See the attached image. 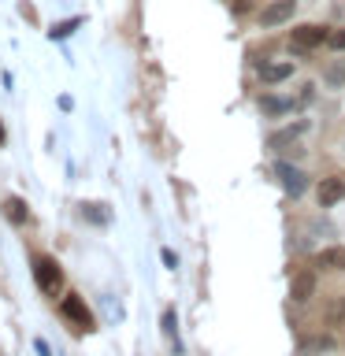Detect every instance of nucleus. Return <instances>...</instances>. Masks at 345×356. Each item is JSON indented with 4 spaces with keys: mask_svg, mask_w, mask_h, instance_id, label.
I'll return each mask as SVG.
<instances>
[{
    "mask_svg": "<svg viewBox=\"0 0 345 356\" xmlns=\"http://www.w3.org/2000/svg\"><path fill=\"white\" fill-rule=\"evenodd\" d=\"M294 15H297V0H271V4L260 11V26L271 30V26H278V22H286Z\"/></svg>",
    "mask_w": 345,
    "mask_h": 356,
    "instance_id": "39448f33",
    "label": "nucleus"
},
{
    "mask_svg": "<svg viewBox=\"0 0 345 356\" xmlns=\"http://www.w3.org/2000/svg\"><path fill=\"white\" fill-rule=\"evenodd\" d=\"M300 356H316V353H300Z\"/></svg>",
    "mask_w": 345,
    "mask_h": 356,
    "instance_id": "5701e85b",
    "label": "nucleus"
},
{
    "mask_svg": "<svg viewBox=\"0 0 345 356\" xmlns=\"http://www.w3.org/2000/svg\"><path fill=\"white\" fill-rule=\"evenodd\" d=\"M330 38V30L327 26H316V22H305V26H297L294 30V38H289V52L294 56H305L312 49H319L323 41Z\"/></svg>",
    "mask_w": 345,
    "mask_h": 356,
    "instance_id": "7ed1b4c3",
    "label": "nucleus"
},
{
    "mask_svg": "<svg viewBox=\"0 0 345 356\" xmlns=\"http://www.w3.org/2000/svg\"><path fill=\"white\" fill-rule=\"evenodd\" d=\"M308 127H312L308 119H294V122H286V127H282V130H278L275 138H271V149H289L294 141H300V138H305V134H308Z\"/></svg>",
    "mask_w": 345,
    "mask_h": 356,
    "instance_id": "0eeeda50",
    "label": "nucleus"
},
{
    "mask_svg": "<svg viewBox=\"0 0 345 356\" xmlns=\"http://www.w3.org/2000/svg\"><path fill=\"white\" fill-rule=\"evenodd\" d=\"M316 267H323V271H345V245H330V249L316 252Z\"/></svg>",
    "mask_w": 345,
    "mask_h": 356,
    "instance_id": "9b49d317",
    "label": "nucleus"
},
{
    "mask_svg": "<svg viewBox=\"0 0 345 356\" xmlns=\"http://www.w3.org/2000/svg\"><path fill=\"white\" fill-rule=\"evenodd\" d=\"M275 178H278V186L286 189V197H305L308 193V175L300 171V167H294V163H286V160H278L275 163Z\"/></svg>",
    "mask_w": 345,
    "mask_h": 356,
    "instance_id": "20e7f679",
    "label": "nucleus"
},
{
    "mask_svg": "<svg viewBox=\"0 0 345 356\" xmlns=\"http://www.w3.org/2000/svg\"><path fill=\"white\" fill-rule=\"evenodd\" d=\"M33 349H38V356H52V345L45 338H33Z\"/></svg>",
    "mask_w": 345,
    "mask_h": 356,
    "instance_id": "aec40b11",
    "label": "nucleus"
},
{
    "mask_svg": "<svg viewBox=\"0 0 345 356\" xmlns=\"http://www.w3.org/2000/svg\"><path fill=\"white\" fill-rule=\"evenodd\" d=\"M345 197V178H323V182L316 186V200H319V208H334L338 200Z\"/></svg>",
    "mask_w": 345,
    "mask_h": 356,
    "instance_id": "423d86ee",
    "label": "nucleus"
},
{
    "mask_svg": "<svg viewBox=\"0 0 345 356\" xmlns=\"http://www.w3.org/2000/svg\"><path fill=\"white\" fill-rule=\"evenodd\" d=\"M338 323H345V297L327 305V327H338Z\"/></svg>",
    "mask_w": 345,
    "mask_h": 356,
    "instance_id": "f3484780",
    "label": "nucleus"
},
{
    "mask_svg": "<svg viewBox=\"0 0 345 356\" xmlns=\"http://www.w3.org/2000/svg\"><path fill=\"white\" fill-rule=\"evenodd\" d=\"M256 74H260L264 86H278V82H286V78L294 74V63H260Z\"/></svg>",
    "mask_w": 345,
    "mask_h": 356,
    "instance_id": "9d476101",
    "label": "nucleus"
},
{
    "mask_svg": "<svg viewBox=\"0 0 345 356\" xmlns=\"http://www.w3.org/2000/svg\"><path fill=\"white\" fill-rule=\"evenodd\" d=\"M82 219L93 222V227H108V222H111V208L97 204V200H86V204H82Z\"/></svg>",
    "mask_w": 345,
    "mask_h": 356,
    "instance_id": "f8f14e48",
    "label": "nucleus"
},
{
    "mask_svg": "<svg viewBox=\"0 0 345 356\" xmlns=\"http://www.w3.org/2000/svg\"><path fill=\"white\" fill-rule=\"evenodd\" d=\"M0 145H4V122H0Z\"/></svg>",
    "mask_w": 345,
    "mask_h": 356,
    "instance_id": "4be33fe9",
    "label": "nucleus"
},
{
    "mask_svg": "<svg viewBox=\"0 0 345 356\" xmlns=\"http://www.w3.org/2000/svg\"><path fill=\"white\" fill-rule=\"evenodd\" d=\"M60 312H63L67 323H74L78 334H93V330H97L93 312H89V305H86L78 293H63V297H60Z\"/></svg>",
    "mask_w": 345,
    "mask_h": 356,
    "instance_id": "f03ea898",
    "label": "nucleus"
},
{
    "mask_svg": "<svg viewBox=\"0 0 345 356\" xmlns=\"http://www.w3.org/2000/svg\"><path fill=\"white\" fill-rule=\"evenodd\" d=\"M312 293H316V275H312V271H297L294 282H289V297H294L297 305H305Z\"/></svg>",
    "mask_w": 345,
    "mask_h": 356,
    "instance_id": "1a4fd4ad",
    "label": "nucleus"
},
{
    "mask_svg": "<svg viewBox=\"0 0 345 356\" xmlns=\"http://www.w3.org/2000/svg\"><path fill=\"white\" fill-rule=\"evenodd\" d=\"M327 82H330V86H342V82H345V63H330V67H327Z\"/></svg>",
    "mask_w": 345,
    "mask_h": 356,
    "instance_id": "a211bd4d",
    "label": "nucleus"
},
{
    "mask_svg": "<svg viewBox=\"0 0 345 356\" xmlns=\"http://www.w3.org/2000/svg\"><path fill=\"white\" fill-rule=\"evenodd\" d=\"M297 108V100H289L282 93H264L260 97V111L267 119H278V115H286V111H294Z\"/></svg>",
    "mask_w": 345,
    "mask_h": 356,
    "instance_id": "6e6552de",
    "label": "nucleus"
},
{
    "mask_svg": "<svg viewBox=\"0 0 345 356\" xmlns=\"http://www.w3.org/2000/svg\"><path fill=\"white\" fill-rule=\"evenodd\" d=\"M33 282H38V289L45 297H63V267L56 256L41 252L33 256Z\"/></svg>",
    "mask_w": 345,
    "mask_h": 356,
    "instance_id": "f257e3e1",
    "label": "nucleus"
},
{
    "mask_svg": "<svg viewBox=\"0 0 345 356\" xmlns=\"http://www.w3.org/2000/svg\"><path fill=\"white\" fill-rule=\"evenodd\" d=\"M4 216L15 222V227H22V222H30V208L22 197H4Z\"/></svg>",
    "mask_w": 345,
    "mask_h": 356,
    "instance_id": "ddd939ff",
    "label": "nucleus"
},
{
    "mask_svg": "<svg viewBox=\"0 0 345 356\" xmlns=\"http://www.w3.org/2000/svg\"><path fill=\"white\" fill-rule=\"evenodd\" d=\"M163 334H167V341H171V349L182 356V341H178V312L175 308H163Z\"/></svg>",
    "mask_w": 345,
    "mask_h": 356,
    "instance_id": "4468645a",
    "label": "nucleus"
},
{
    "mask_svg": "<svg viewBox=\"0 0 345 356\" xmlns=\"http://www.w3.org/2000/svg\"><path fill=\"white\" fill-rule=\"evenodd\" d=\"M163 264H167V267H178V256H175L171 249H163Z\"/></svg>",
    "mask_w": 345,
    "mask_h": 356,
    "instance_id": "412c9836",
    "label": "nucleus"
},
{
    "mask_svg": "<svg viewBox=\"0 0 345 356\" xmlns=\"http://www.w3.org/2000/svg\"><path fill=\"white\" fill-rule=\"evenodd\" d=\"M78 26H82V19H63V22H56V26L49 30V38L52 41H63V38H71Z\"/></svg>",
    "mask_w": 345,
    "mask_h": 356,
    "instance_id": "dca6fc26",
    "label": "nucleus"
},
{
    "mask_svg": "<svg viewBox=\"0 0 345 356\" xmlns=\"http://www.w3.org/2000/svg\"><path fill=\"white\" fill-rule=\"evenodd\" d=\"M327 44L334 52H345V26L342 30H330V38H327Z\"/></svg>",
    "mask_w": 345,
    "mask_h": 356,
    "instance_id": "6ab92c4d",
    "label": "nucleus"
},
{
    "mask_svg": "<svg viewBox=\"0 0 345 356\" xmlns=\"http://www.w3.org/2000/svg\"><path fill=\"white\" fill-rule=\"evenodd\" d=\"M100 308H104V319L108 323H122V300L115 293H104L100 297Z\"/></svg>",
    "mask_w": 345,
    "mask_h": 356,
    "instance_id": "2eb2a0df",
    "label": "nucleus"
}]
</instances>
